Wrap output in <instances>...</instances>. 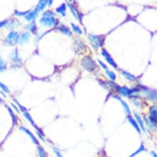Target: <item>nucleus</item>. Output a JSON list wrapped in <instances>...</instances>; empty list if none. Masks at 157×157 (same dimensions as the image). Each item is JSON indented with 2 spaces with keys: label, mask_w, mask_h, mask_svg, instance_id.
Segmentation results:
<instances>
[{
  "label": "nucleus",
  "mask_w": 157,
  "mask_h": 157,
  "mask_svg": "<svg viewBox=\"0 0 157 157\" xmlns=\"http://www.w3.org/2000/svg\"><path fill=\"white\" fill-rule=\"evenodd\" d=\"M134 118H135V119H136L137 123L138 124L139 127H140L141 130H142V132L146 133V130L145 123H144V121H143V119L142 118V117L140 116V115L137 114V112H134Z\"/></svg>",
  "instance_id": "11"
},
{
  "label": "nucleus",
  "mask_w": 157,
  "mask_h": 157,
  "mask_svg": "<svg viewBox=\"0 0 157 157\" xmlns=\"http://www.w3.org/2000/svg\"><path fill=\"white\" fill-rule=\"evenodd\" d=\"M67 5L68 7V8H69L71 13L73 14V17L76 18V20L78 21H82V16L80 15V13L77 12V10L76 9L73 4L71 3H69V2H68V3H67Z\"/></svg>",
  "instance_id": "9"
},
{
  "label": "nucleus",
  "mask_w": 157,
  "mask_h": 157,
  "mask_svg": "<svg viewBox=\"0 0 157 157\" xmlns=\"http://www.w3.org/2000/svg\"><path fill=\"white\" fill-rule=\"evenodd\" d=\"M151 156H152V157H157V153H156V152H155V151H151Z\"/></svg>",
  "instance_id": "34"
},
{
  "label": "nucleus",
  "mask_w": 157,
  "mask_h": 157,
  "mask_svg": "<svg viewBox=\"0 0 157 157\" xmlns=\"http://www.w3.org/2000/svg\"><path fill=\"white\" fill-rule=\"evenodd\" d=\"M98 63H99V64H100V66L103 69L105 70V71H106V70H108L109 68H108V67H107V65H105V64L103 63L102 61L101 60H98Z\"/></svg>",
  "instance_id": "32"
},
{
  "label": "nucleus",
  "mask_w": 157,
  "mask_h": 157,
  "mask_svg": "<svg viewBox=\"0 0 157 157\" xmlns=\"http://www.w3.org/2000/svg\"><path fill=\"white\" fill-rule=\"evenodd\" d=\"M146 151V147L144 146V145L143 144H141V146H140V147L137 150V151H135L134 153H133V155H131L129 157H133V156H135V155H137V154H139L140 152H142V151Z\"/></svg>",
  "instance_id": "26"
},
{
  "label": "nucleus",
  "mask_w": 157,
  "mask_h": 157,
  "mask_svg": "<svg viewBox=\"0 0 157 157\" xmlns=\"http://www.w3.org/2000/svg\"><path fill=\"white\" fill-rule=\"evenodd\" d=\"M133 103H134V104H135V105L136 106H137V107H140V105H141V103L140 102H138V101H136V100H134V101H133Z\"/></svg>",
  "instance_id": "36"
},
{
  "label": "nucleus",
  "mask_w": 157,
  "mask_h": 157,
  "mask_svg": "<svg viewBox=\"0 0 157 157\" xmlns=\"http://www.w3.org/2000/svg\"><path fill=\"white\" fill-rule=\"evenodd\" d=\"M0 103H3V100H2V98L0 96Z\"/></svg>",
  "instance_id": "38"
},
{
  "label": "nucleus",
  "mask_w": 157,
  "mask_h": 157,
  "mask_svg": "<svg viewBox=\"0 0 157 157\" xmlns=\"http://www.w3.org/2000/svg\"><path fill=\"white\" fill-rule=\"evenodd\" d=\"M29 12H30V10H29V11H27V12H18V11L16 10L14 14H15L16 16H19V17H25V16H27V14Z\"/></svg>",
  "instance_id": "29"
},
{
  "label": "nucleus",
  "mask_w": 157,
  "mask_h": 157,
  "mask_svg": "<svg viewBox=\"0 0 157 157\" xmlns=\"http://www.w3.org/2000/svg\"><path fill=\"white\" fill-rule=\"evenodd\" d=\"M37 153H38V155L39 157H49L47 152L46 151V150L44 149L43 146H41L40 145L37 146Z\"/></svg>",
  "instance_id": "23"
},
{
  "label": "nucleus",
  "mask_w": 157,
  "mask_h": 157,
  "mask_svg": "<svg viewBox=\"0 0 157 157\" xmlns=\"http://www.w3.org/2000/svg\"><path fill=\"white\" fill-rule=\"evenodd\" d=\"M52 149H53V151H54V153L56 155V156H57V157H64V156H63V155H62V153H61V151H59V150H58V148L53 147Z\"/></svg>",
  "instance_id": "30"
},
{
  "label": "nucleus",
  "mask_w": 157,
  "mask_h": 157,
  "mask_svg": "<svg viewBox=\"0 0 157 157\" xmlns=\"http://www.w3.org/2000/svg\"><path fill=\"white\" fill-rule=\"evenodd\" d=\"M122 74H123V76H124V77L126 79H127V80H129V81H132V82H136L137 80V78L134 75H133V74H131V73H127V72H126V71H124V70H122Z\"/></svg>",
  "instance_id": "21"
},
{
  "label": "nucleus",
  "mask_w": 157,
  "mask_h": 157,
  "mask_svg": "<svg viewBox=\"0 0 157 157\" xmlns=\"http://www.w3.org/2000/svg\"><path fill=\"white\" fill-rule=\"evenodd\" d=\"M39 24L46 27H54L56 24V18H55V14L54 12L48 10L43 13V16L41 18L39 19Z\"/></svg>",
  "instance_id": "2"
},
{
  "label": "nucleus",
  "mask_w": 157,
  "mask_h": 157,
  "mask_svg": "<svg viewBox=\"0 0 157 157\" xmlns=\"http://www.w3.org/2000/svg\"><path fill=\"white\" fill-rule=\"evenodd\" d=\"M88 39L91 43V46L95 49H97L103 46V44H104V39L100 36H96V35L89 34L88 35Z\"/></svg>",
  "instance_id": "5"
},
{
  "label": "nucleus",
  "mask_w": 157,
  "mask_h": 157,
  "mask_svg": "<svg viewBox=\"0 0 157 157\" xmlns=\"http://www.w3.org/2000/svg\"><path fill=\"white\" fill-rule=\"evenodd\" d=\"M81 65L86 71L93 73L97 68V64L91 56H86L81 61Z\"/></svg>",
  "instance_id": "3"
},
{
  "label": "nucleus",
  "mask_w": 157,
  "mask_h": 157,
  "mask_svg": "<svg viewBox=\"0 0 157 157\" xmlns=\"http://www.w3.org/2000/svg\"><path fill=\"white\" fill-rule=\"evenodd\" d=\"M30 39V34L29 32H23L19 36L18 44L20 46H22L25 43H27Z\"/></svg>",
  "instance_id": "12"
},
{
  "label": "nucleus",
  "mask_w": 157,
  "mask_h": 157,
  "mask_svg": "<svg viewBox=\"0 0 157 157\" xmlns=\"http://www.w3.org/2000/svg\"><path fill=\"white\" fill-rule=\"evenodd\" d=\"M6 64H5V62L3 60L2 57H1V55H0V67L1 66H5Z\"/></svg>",
  "instance_id": "33"
},
{
  "label": "nucleus",
  "mask_w": 157,
  "mask_h": 157,
  "mask_svg": "<svg viewBox=\"0 0 157 157\" xmlns=\"http://www.w3.org/2000/svg\"><path fill=\"white\" fill-rule=\"evenodd\" d=\"M138 88L140 89V91L144 92V94L149 100H152V101H157V91L146 87L143 86H140Z\"/></svg>",
  "instance_id": "6"
},
{
  "label": "nucleus",
  "mask_w": 157,
  "mask_h": 157,
  "mask_svg": "<svg viewBox=\"0 0 157 157\" xmlns=\"http://www.w3.org/2000/svg\"><path fill=\"white\" fill-rule=\"evenodd\" d=\"M101 55H102L103 57L105 58V59L107 62H108V64L109 65H111L113 68H115L116 69H118V66H117V64L115 63V60H114V58H112V56L109 55L108 51L105 49H103L102 50H101Z\"/></svg>",
  "instance_id": "7"
},
{
  "label": "nucleus",
  "mask_w": 157,
  "mask_h": 157,
  "mask_svg": "<svg viewBox=\"0 0 157 157\" xmlns=\"http://www.w3.org/2000/svg\"><path fill=\"white\" fill-rule=\"evenodd\" d=\"M12 108H13V109H15V111L18 112V109H17V106L15 105V104H13V103H12Z\"/></svg>",
  "instance_id": "35"
},
{
  "label": "nucleus",
  "mask_w": 157,
  "mask_h": 157,
  "mask_svg": "<svg viewBox=\"0 0 157 157\" xmlns=\"http://www.w3.org/2000/svg\"><path fill=\"white\" fill-rule=\"evenodd\" d=\"M144 122H145V125L146 127L151 130V132H155L156 131V125L152 122V121L148 118V117H144Z\"/></svg>",
  "instance_id": "16"
},
{
  "label": "nucleus",
  "mask_w": 157,
  "mask_h": 157,
  "mask_svg": "<svg viewBox=\"0 0 157 157\" xmlns=\"http://www.w3.org/2000/svg\"><path fill=\"white\" fill-rule=\"evenodd\" d=\"M113 97H114L115 99H116V100H118V101L121 103V105H122V106L124 107V110H125V112H126V114H127V115H130V114H131V110H130L129 106L127 105V103L125 102L124 100H122L118 96H113Z\"/></svg>",
  "instance_id": "18"
},
{
  "label": "nucleus",
  "mask_w": 157,
  "mask_h": 157,
  "mask_svg": "<svg viewBox=\"0 0 157 157\" xmlns=\"http://www.w3.org/2000/svg\"><path fill=\"white\" fill-rule=\"evenodd\" d=\"M26 28L27 29V30H29L31 32V33L33 34H37V26L36 24V22L35 21H32V22H30V24H28L27 27H26Z\"/></svg>",
  "instance_id": "22"
},
{
  "label": "nucleus",
  "mask_w": 157,
  "mask_h": 157,
  "mask_svg": "<svg viewBox=\"0 0 157 157\" xmlns=\"http://www.w3.org/2000/svg\"><path fill=\"white\" fill-rule=\"evenodd\" d=\"M66 3H63L56 8V12L58 14H60L62 17H65L66 16Z\"/></svg>",
  "instance_id": "20"
},
{
  "label": "nucleus",
  "mask_w": 157,
  "mask_h": 157,
  "mask_svg": "<svg viewBox=\"0 0 157 157\" xmlns=\"http://www.w3.org/2000/svg\"><path fill=\"white\" fill-rule=\"evenodd\" d=\"M53 1L54 0H49V5L50 6V5H52V3H53Z\"/></svg>",
  "instance_id": "37"
},
{
  "label": "nucleus",
  "mask_w": 157,
  "mask_h": 157,
  "mask_svg": "<svg viewBox=\"0 0 157 157\" xmlns=\"http://www.w3.org/2000/svg\"><path fill=\"white\" fill-rule=\"evenodd\" d=\"M19 34L17 31H11L4 39L3 43L8 46H13L18 43Z\"/></svg>",
  "instance_id": "4"
},
{
  "label": "nucleus",
  "mask_w": 157,
  "mask_h": 157,
  "mask_svg": "<svg viewBox=\"0 0 157 157\" xmlns=\"http://www.w3.org/2000/svg\"><path fill=\"white\" fill-rule=\"evenodd\" d=\"M71 27H72L73 31H74L75 33L78 34V35H82V29H81V28L79 27V26L74 24L73 22H71Z\"/></svg>",
  "instance_id": "25"
},
{
  "label": "nucleus",
  "mask_w": 157,
  "mask_h": 157,
  "mask_svg": "<svg viewBox=\"0 0 157 157\" xmlns=\"http://www.w3.org/2000/svg\"><path fill=\"white\" fill-rule=\"evenodd\" d=\"M58 30L63 34H64V35L68 36H72V31H71V30L68 27L64 26V25H58Z\"/></svg>",
  "instance_id": "19"
},
{
  "label": "nucleus",
  "mask_w": 157,
  "mask_h": 157,
  "mask_svg": "<svg viewBox=\"0 0 157 157\" xmlns=\"http://www.w3.org/2000/svg\"><path fill=\"white\" fill-rule=\"evenodd\" d=\"M6 107H7V109H8V112H9L10 115H11V116H12V120H13V124H17V118H16V115H15V114H14V113H13V112H12V109H10V107H9V106H7V105H6Z\"/></svg>",
  "instance_id": "27"
},
{
  "label": "nucleus",
  "mask_w": 157,
  "mask_h": 157,
  "mask_svg": "<svg viewBox=\"0 0 157 157\" xmlns=\"http://www.w3.org/2000/svg\"><path fill=\"white\" fill-rule=\"evenodd\" d=\"M38 13L39 12L36 11V9L34 10H30V12H28L27 16H25V19L28 21H34L36 20V18L37 17V16H38Z\"/></svg>",
  "instance_id": "13"
},
{
  "label": "nucleus",
  "mask_w": 157,
  "mask_h": 157,
  "mask_svg": "<svg viewBox=\"0 0 157 157\" xmlns=\"http://www.w3.org/2000/svg\"><path fill=\"white\" fill-rule=\"evenodd\" d=\"M10 59L13 63H16V64H18V63L21 62V58H20V56H19L18 49H15L14 50H12V53L10 54Z\"/></svg>",
  "instance_id": "14"
},
{
  "label": "nucleus",
  "mask_w": 157,
  "mask_h": 157,
  "mask_svg": "<svg viewBox=\"0 0 157 157\" xmlns=\"http://www.w3.org/2000/svg\"><path fill=\"white\" fill-rule=\"evenodd\" d=\"M127 121L129 122V124L133 126L135 129L137 130V132L139 133V134H141V133H142V130H141V128H140V127H139L138 124L137 123V121L135 118H133L132 116H130V115H127Z\"/></svg>",
  "instance_id": "15"
},
{
  "label": "nucleus",
  "mask_w": 157,
  "mask_h": 157,
  "mask_svg": "<svg viewBox=\"0 0 157 157\" xmlns=\"http://www.w3.org/2000/svg\"><path fill=\"white\" fill-rule=\"evenodd\" d=\"M8 22L9 21L8 20H4V21H0V28L4 27H7L8 25Z\"/></svg>",
  "instance_id": "31"
},
{
  "label": "nucleus",
  "mask_w": 157,
  "mask_h": 157,
  "mask_svg": "<svg viewBox=\"0 0 157 157\" xmlns=\"http://www.w3.org/2000/svg\"><path fill=\"white\" fill-rule=\"evenodd\" d=\"M105 73L111 82H115V80H116V74L113 71H110V70L108 69L105 71Z\"/></svg>",
  "instance_id": "24"
},
{
  "label": "nucleus",
  "mask_w": 157,
  "mask_h": 157,
  "mask_svg": "<svg viewBox=\"0 0 157 157\" xmlns=\"http://www.w3.org/2000/svg\"><path fill=\"white\" fill-rule=\"evenodd\" d=\"M149 118L157 125V106L153 105L149 109Z\"/></svg>",
  "instance_id": "8"
},
{
  "label": "nucleus",
  "mask_w": 157,
  "mask_h": 157,
  "mask_svg": "<svg viewBox=\"0 0 157 157\" xmlns=\"http://www.w3.org/2000/svg\"><path fill=\"white\" fill-rule=\"evenodd\" d=\"M0 88H1V89H2L4 92H6V93H10L9 88L7 86V85L3 84V82H0Z\"/></svg>",
  "instance_id": "28"
},
{
  "label": "nucleus",
  "mask_w": 157,
  "mask_h": 157,
  "mask_svg": "<svg viewBox=\"0 0 157 157\" xmlns=\"http://www.w3.org/2000/svg\"><path fill=\"white\" fill-rule=\"evenodd\" d=\"M109 84H111L112 86L115 88L121 96H123L124 97H128L129 99H131L133 96H136L137 94L141 91L138 87L128 88L126 87V86H119L118 84H116L114 82H110Z\"/></svg>",
  "instance_id": "1"
},
{
  "label": "nucleus",
  "mask_w": 157,
  "mask_h": 157,
  "mask_svg": "<svg viewBox=\"0 0 157 157\" xmlns=\"http://www.w3.org/2000/svg\"><path fill=\"white\" fill-rule=\"evenodd\" d=\"M20 130H21V131H22L23 133H26V134H27V136L30 137V138L31 139V141L33 142L34 144H36V146H39V145L38 139H37L36 137H35V135H34L33 133H31V132H30V130L27 129V127H20Z\"/></svg>",
  "instance_id": "10"
},
{
  "label": "nucleus",
  "mask_w": 157,
  "mask_h": 157,
  "mask_svg": "<svg viewBox=\"0 0 157 157\" xmlns=\"http://www.w3.org/2000/svg\"><path fill=\"white\" fill-rule=\"evenodd\" d=\"M47 5H49V0H39V3H37L36 7V11L38 12H41L46 8Z\"/></svg>",
  "instance_id": "17"
}]
</instances>
